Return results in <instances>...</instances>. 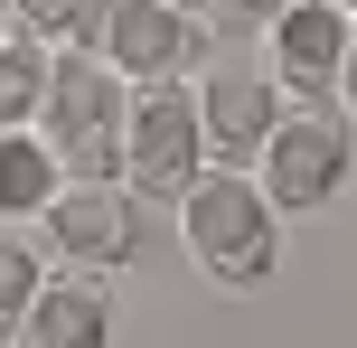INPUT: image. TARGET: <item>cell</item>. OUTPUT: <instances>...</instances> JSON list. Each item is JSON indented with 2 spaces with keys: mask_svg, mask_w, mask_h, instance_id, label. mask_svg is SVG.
<instances>
[{
  "mask_svg": "<svg viewBox=\"0 0 357 348\" xmlns=\"http://www.w3.org/2000/svg\"><path fill=\"white\" fill-rule=\"evenodd\" d=\"M178 245L216 292H264L273 264H282V207L254 188V169L207 160L178 188Z\"/></svg>",
  "mask_w": 357,
  "mask_h": 348,
  "instance_id": "6da1fadb",
  "label": "cell"
},
{
  "mask_svg": "<svg viewBox=\"0 0 357 348\" xmlns=\"http://www.w3.org/2000/svg\"><path fill=\"white\" fill-rule=\"evenodd\" d=\"M123 104H132V75L113 66L104 47L66 38L47 47V94H38V142L66 179H123Z\"/></svg>",
  "mask_w": 357,
  "mask_h": 348,
  "instance_id": "7a4b0ae2",
  "label": "cell"
},
{
  "mask_svg": "<svg viewBox=\"0 0 357 348\" xmlns=\"http://www.w3.org/2000/svg\"><path fill=\"white\" fill-rule=\"evenodd\" d=\"M357 179V123L339 104H282L264 132V151H254V188H264L282 217H320V207H339Z\"/></svg>",
  "mask_w": 357,
  "mask_h": 348,
  "instance_id": "3957f363",
  "label": "cell"
},
{
  "mask_svg": "<svg viewBox=\"0 0 357 348\" xmlns=\"http://www.w3.org/2000/svg\"><path fill=\"white\" fill-rule=\"evenodd\" d=\"M197 169H207V132H197L188 75L132 85V104H123V188L142 207H178V188H188Z\"/></svg>",
  "mask_w": 357,
  "mask_h": 348,
  "instance_id": "277c9868",
  "label": "cell"
},
{
  "mask_svg": "<svg viewBox=\"0 0 357 348\" xmlns=\"http://www.w3.org/2000/svg\"><path fill=\"white\" fill-rule=\"evenodd\" d=\"M29 226L47 236L56 264H85V273H123V264L142 255V236H151L142 198H132L123 179H56Z\"/></svg>",
  "mask_w": 357,
  "mask_h": 348,
  "instance_id": "5b68a950",
  "label": "cell"
},
{
  "mask_svg": "<svg viewBox=\"0 0 357 348\" xmlns=\"http://www.w3.org/2000/svg\"><path fill=\"white\" fill-rule=\"evenodd\" d=\"M85 47H104L132 85H160V75H197L207 66V19L188 0H104Z\"/></svg>",
  "mask_w": 357,
  "mask_h": 348,
  "instance_id": "8992f818",
  "label": "cell"
},
{
  "mask_svg": "<svg viewBox=\"0 0 357 348\" xmlns=\"http://www.w3.org/2000/svg\"><path fill=\"white\" fill-rule=\"evenodd\" d=\"M348 29L357 19L339 0H282L264 19V75L282 85V104H320L339 85V56H348Z\"/></svg>",
  "mask_w": 357,
  "mask_h": 348,
  "instance_id": "52a82bcc",
  "label": "cell"
},
{
  "mask_svg": "<svg viewBox=\"0 0 357 348\" xmlns=\"http://www.w3.org/2000/svg\"><path fill=\"white\" fill-rule=\"evenodd\" d=\"M197 94V132H207V160L226 169H254V151H264L273 113H282V85H273L264 66H235V56H216V66L188 75Z\"/></svg>",
  "mask_w": 357,
  "mask_h": 348,
  "instance_id": "ba28073f",
  "label": "cell"
},
{
  "mask_svg": "<svg viewBox=\"0 0 357 348\" xmlns=\"http://www.w3.org/2000/svg\"><path fill=\"white\" fill-rule=\"evenodd\" d=\"M10 339L19 348H113V273H85V264L38 273V292H29Z\"/></svg>",
  "mask_w": 357,
  "mask_h": 348,
  "instance_id": "9c48e42d",
  "label": "cell"
},
{
  "mask_svg": "<svg viewBox=\"0 0 357 348\" xmlns=\"http://www.w3.org/2000/svg\"><path fill=\"white\" fill-rule=\"evenodd\" d=\"M66 179V169L47 160V142H38L29 123H10L0 132V226H29L38 207H47V188Z\"/></svg>",
  "mask_w": 357,
  "mask_h": 348,
  "instance_id": "30bf717a",
  "label": "cell"
},
{
  "mask_svg": "<svg viewBox=\"0 0 357 348\" xmlns=\"http://www.w3.org/2000/svg\"><path fill=\"white\" fill-rule=\"evenodd\" d=\"M38 94H47V38H29V29H0V132L10 123H38Z\"/></svg>",
  "mask_w": 357,
  "mask_h": 348,
  "instance_id": "8fae6325",
  "label": "cell"
},
{
  "mask_svg": "<svg viewBox=\"0 0 357 348\" xmlns=\"http://www.w3.org/2000/svg\"><path fill=\"white\" fill-rule=\"evenodd\" d=\"M38 273H47V255H38V245L19 236V226H0V339L19 330V311H29Z\"/></svg>",
  "mask_w": 357,
  "mask_h": 348,
  "instance_id": "7c38bea8",
  "label": "cell"
},
{
  "mask_svg": "<svg viewBox=\"0 0 357 348\" xmlns=\"http://www.w3.org/2000/svg\"><path fill=\"white\" fill-rule=\"evenodd\" d=\"M10 19H19L29 38H47V47H66V38H94L104 0H10Z\"/></svg>",
  "mask_w": 357,
  "mask_h": 348,
  "instance_id": "4fadbf2b",
  "label": "cell"
},
{
  "mask_svg": "<svg viewBox=\"0 0 357 348\" xmlns=\"http://www.w3.org/2000/svg\"><path fill=\"white\" fill-rule=\"evenodd\" d=\"M329 104L357 123V29H348V56H339V85H329Z\"/></svg>",
  "mask_w": 357,
  "mask_h": 348,
  "instance_id": "5bb4252c",
  "label": "cell"
},
{
  "mask_svg": "<svg viewBox=\"0 0 357 348\" xmlns=\"http://www.w3.org/2000/svg\"><path fill=\"white\" fill-rule=\"evenodd\" d=\"M216 10H226V29H264V19L282 10V0H216Z\"/></svg>",
  "mask_w": 357,
  "mask_h": 348,
  "instance_id": "9a60e30c",
  "label": "cell"
},
{
  "mask_svg": "<svg viewBox=\"0 0 357 348\" xmlns=\"http://www.w3.org/2000/svg\"><path fill=\"white\" fill-rule=\"evenodd\" d=\"M0 29H10V0H0Z\"/></svg>",
  "mask_w": 357,
  "mask_h": 348,
  "instance_id": "2e32d148",
  "label": "cell"
},
{
  "mask_svg": "<svg viewBox=\"0 0 357 348\" xmlns=\"http://www.w3.org/2000/svg\"><path fill=\"white\" fill-rule=\"evenodd\" d=\"M339 10H348V19H357V0H339Z\"/></svg>",
  "mask_w": 357,
  "mask_h": 348,
  "instance_id": "e0dca14e",
  "label": "cell"
},
{
  "mask_svg": "<svg viewBox=\"0 0 357 348\" xmlns=\"http://www.w3.org/2000/svg\"><path fill=\"white\" fill-rule=\"evenodd\" d=\"M188 10H197V0H188Z\"/></svg>",
  "mask_w": 357,
  "mask_h": 348,
  "instance_id": "ac0fdd59",
  "label": "cell"
}]
</instances>
